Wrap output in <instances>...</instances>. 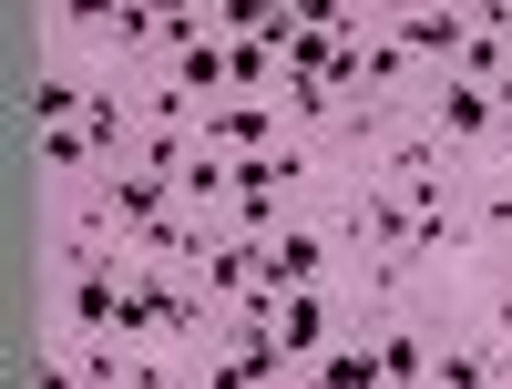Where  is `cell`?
<instances>
[{"label":"cell","mask_w":512,"mask_h":389,"mask_svg":"<svg viewBox=\"0 0 512 389\" xmlns=\"http://www.w3.org/2000/svg\"><path fill=\"white\" fill-rule=\"evenodd\" d=\"M267 328H277V349H287L297 369H308V359H328L338 338L359 328V308H349L338 287H297V297H277V308H267Z\"/></svg>","instance_id":"obj_1"},{"label":"cell","mask_w":512,"mask_h":389,"mask_svg":"<svg viewBox=\"0 0 512 389\" xmlns=\"http://www.w3.org/2000/svg\"><path fill=\"white\" fill-rule=\"evenodd\" d=\"M93 195H103V215L123 236H154L164 215H175V185H154V175H134V164H113V175H93Z\"/></svg>","instance_id":"obj_2"},{"label":"cell","mask_w":512,"mask_h":389,"mask_svg":"<svg viewBox=\"0 0 512 389\" xmlns=\"http://www.w3.org/2000/svg\"><path fill=\"white\" fill-rule=\"evenodd\" d=\"M195 144H216V154H267V144H287V123H277V103H205Z\"/></svg>","instance_id":"obj_3"},{"label":"cell","mask_w":512,"mask_h":389,"mask_svg":"<svg viewBox=\"0 0 512 389\" xmlns=\"http://www.w3.org/2000/svg\"><path fill=\"white\" fill-rule=\"evenodd\" d=\"M175 205H185V215H216V226H226V205H236V164H226L216 144H195V154H185V175H175Z\"/></svg>","instance_id":"obj_4"},{"label":"cell","mask_w":512,"mask_h":389,"mask_svg":"<svg viewBox=\"0 0 512 389\" xmlns=\"http://www.w3.org/2000/svg\"><path fill=\"white\" fill-rule=\"evenodd\" d=\"M297 389H390V379H379V349H369V328H349L328 359H308V369H297Z\"/></svg>","instance_id":"obj_5"},{"label":"cell","mask_w":512,"mask_h":389,"mask_svg":"<svg viewBox=\"0 0 512 389\" xmlns=\"http://www.w3.org/2000/svg\"><path fill=\"white\" fill-rule=\"evenodd\" d=\"M185 154H195V134H134V154H123V164H134V175H154V185H175Z\"/></svg>","instance_id":"obj_6"}]
</instances>
